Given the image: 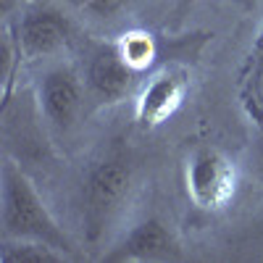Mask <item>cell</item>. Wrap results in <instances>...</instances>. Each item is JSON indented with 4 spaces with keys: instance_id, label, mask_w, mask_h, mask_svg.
I'll use <instances>...</instances> for the list:
<instances>
[{
    "instance_id": "cell-1",
    "label": "cell",
    "mask_w": 263,
    "mask_h": 263,
    "mask_svg": "<svg viewBox=\"0 0 263 263\" xmlns=\"http://www.w3.org/2000/svg\"><path fill=\"white\" fill-rule=\"evenodd\" d=\"M3 237L6 239H40L66 255L74 253V245L58 221L45 208L34 184L27 179L13 161L3 163Z\"/></svg>"
},
{
    "instance_id": "cell-3",
    "label": "cell",
    "mask_w": 263,
    "mask_h": 263,
    "mask_svg": "<svg viewBox=\"0 0 263 263\" xmlns=\"http://www.w3.org/2000/svg\"><path fill=\"white\" fill-rule=\"evenodd\" d=\"M184 187L200 211H224L237 195L239 174L234 161L218 147H197L184 168Z\"/></svg>"
},
{
    "instance_id": "cell-2",
    "label": "cell",
    "mask_w": 263,
    "mask_h": 263,
    "mask_svg": "<svg viewBox=\"0 0 263 263\" xmlns=\"http://www.w3.org/2000/svg\"><path fill=\"white\" fill-rule=\"evenodd\" d=\"M132 187H135V168H132L129 158L119 156V153L103 158L90 168L82 190V218L87 242L98 245L111 232V227L129 203Z\"/></svg>"
},
{
    "instance_id": "cell-11",
    "label": "cell",
    "mask_w": 263,
    "mask_h": 263,
    "mask_svg": "<svg viewBox=\"0 0 263 263\" xmlns=\"http://www.w3.org/2000/svg\"><path fill=\"white\" fill-rule=\"evenodd\" d=\"M116 45H119L124 61L135 71H145L147 66L156 61V55H158L156 40H153V34H147V32H129V34H124L116 42Z\"/></svg>"
},
{
    "instance_id": "cell-9",
    "label": "cell",
    "mask_w": 263,
    "mask_h": 263,
    "mask_svg": "<svg viewBox=\"0 0 263 263\" xmlns=\"http://www.w3.org/2000/svg\"><path fill=\"white\" fill-rule=\"evenodd\" d=\"M239 103L250 121L263 132V32L255 40L253 53L248 58V66L242 71V84H239Z\"/></svg>"
},
{
    "instance_id": "cell-4",
    "label": "cell",
    "mask_w": 263,
    "mask_h": 263,
    "mask_svg": "<svg viewBox=\"0 0 263 263\" xmlns=\"http://www.w3.org/2000/svg\"><path fill=\"white\" fill-rule=\"evenodd\" d=\"M190 90V79L179 69H166L156 74L145 87L135 103V116L145 129H156L166 124L174 114L182 108Z\"/></svg>"
},
{
    "instance_id": "cell-8",
    "label": "cell",
    "mask_w": 263,
    "mask_h": 263,
    "mask_svg": "<svg viewBox=\"0 0 263 263\" xmlns=\"http://www.w3.org/2000/svg\"><path fill=\"white\" fill-rule=\"evenodd\" d=\"M156 258H179V242L174 239V234L161 218H145L108 255V260H156Z\"/></svg>"
},
{
    "instance_id": "cell-7",
    "label": "cell",
    "mask_w": 263,
    "mask_h": 263,
    "mask_svg": "<svg viewBox=\"0 0 263 263\" xmlns=\"http://www.w3.org/2000/svg\"><path fill=\"white\" fill-rule=\"evenodd\" d=\"M135 69L124 61L119 45H103L95 50L87 66V87L103 103H119L132 87Z\"/></svg>"
},
{
    "instance_id": "cell-10",
    "label": "cell",
    "mask_w": 263,
    "mask_h": 263,
    "mask_svg": "<svg viewBox=\"0 0 263 263\" xmlns=\"http://www.w3.org/2000/svg\"><path fill=\"white\" fill-rule=\"evenodd\" d=\"M69 258L71 255L40 239H3V248H0L3 263H63Z\"/></svg>"
},
{
    "instance_id": "cell-5",
    "label": "cell",
    "mask_w": 263,
    "mask_h": 263,
    "mask_svg": "<svg viewBox=\"0 0 263 263\" xmlns=\"http://www.w3.org/2000/svg\"><path fill=\"white\" fill-rule=\"evenodd\" d=\"M71 37V24L63 13L53 8L27 11L18 21V48L29 58L50 55L61 50Z\"/></svg>"
},
{
    "instance_id": "cell-12",
    "label": "cell",
    "mask_w": 263,
    "mask_h": 263,
    "mask_svg": "<svg viewBox=\"0 0 263 263\" xmlns=\"http://www.w3.org/2000/svg\"><path fill=\"white\" fill-rule=\"evenodd\" d=\"M84 3L98 16H114V13H119L129 3V0H84Z\"/></svg>"
},
{
    "instance_id": "cell-6",
    "label": "cell",
    "mask_w": 263,
    "mask_h": 263,
    "mask_svg": "<svg viewBox=\"0 0 263 263\" xmlns=\"http://www.w3.org/2000/svg\"><path fill=\"white\" fill-rule=\"evenodd\" d=\"M40 105L58 129H69L82 111V82L77 71L69 66H58L42 77Z\"/></svg>"
}]
</instances>
